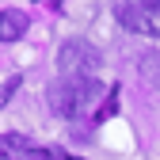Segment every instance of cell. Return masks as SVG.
<instances>
[{
    "mask_svg": "<svg viewBox=\"0 0 160 160\" xmlns=\"http://www.w3.org/2000/svg\"><path fill=\"white\" fill-rule=\"evenodd\" d=\"M99 99H107V84H99L95 76H65L50 88V107L61 118H80Z\"/></svg>",
    "mask_w": 160,
    "mask_h": 160,
    "instance_id": "6da1fadb",
    "label": "cell"
},
{
    "mask_svg": "<svg viewBox=\"0 0 160 160\" xmlns=\"http://www.w3.org/2000/svg\"><path fill=\"white\" fill-rule=\"evenodd\" d=\"M57 69H61V76H92L99 69V50L84 38H69L57 50Z\"/></svg>",
    "mask_w": 160,
    "mask_h": 160,
    "instance_id": "7a4b0ae2",
    "label": "cell"
},
{
    "mask_svg": "<svg viewBox=\"0 0 160 160\" xmlns=\"http://www.w3.org/2000/svg\"><path fill=\"white\" fill-rule=\"evenodd\" d=\"M118 23L133 34H156L160 38V0H133V4L114 8Z\"/></svg>",
    "mask_w": 160,
    "mask_h": 160,
    "instance_id": "3957f363",
    "label": "cell"
},
{
    "mask_svg": "<svg viewBox=\"0 0 160 160\" xmlns=\"http://www.w3.org/2000/svg\"><path fill=\"white\" fill-rule=\"evenodd\" d=\"M0 156H4V160H50V152L38 149L23 133H4V137H0Z\"/></svg>",
    "mask_w": 160,
    "mask_h": 160,
    "instance_id": "277c9868",
    "label": "cell"
},
{
    "mask_svg": "<svg viewBox=\"0 0 160 160\" xmlns=\"http://www.w3.org/2000/svg\"><path fill=\"white\" fill-rule=\"evenodd\" d=\"M31 27V19L19 12V8H8V12H0V42H15V38H23Z\"/></svg>",
    "mask_w": 160,
    "mask_h": 160,
    "instance_id": "5b68a950",
    "label": "cell"
},
{
    "mask_svg": "<svg viewBox=\"0 0 160 160\" xmlns=\"http://www.w3.org/2000/svg\"><path fill=\"white\" fill-rule=\"evenodd\" d=\"M19 84H23V80H19V76H8V80H4V84H0V107H4V103H8V99L15 95V88H19Z\"/></svg>",
    "mask_w": 160,
    "mask_h": 160,
    "instance_id": "8992f818",
    "label": "cell"
},
{
    "mask_svg": "<svg viewBox=\"0 0 160 160\" xmlns=\"http://www.w3.org/2000/svg\"><path fill=\"white\" fill-rule=\"evenodd\" d=\"M61 160H84V156H61Z\"/></svg>",
    "mask_w": 160,
    "mask_h": 160,
    "instance_id": "52a82bcc",
    "label": "cell"
}]
</instances>
